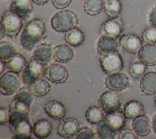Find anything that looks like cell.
Listing matches in <instances>:
<instances>
[{"instance_id":"cell-29","label":"cell","mask_w":156,"mask_h":139,"mask_svg":"<svg viewBox=\"0 0 156 139\" xmlns=\"http://www.w3.org/2000/svg\"><path fill=\"white\" fill-rule=\"evenodd\" d=\"M16 53V49L13 43L9 41H2L0 43V59L7 62Z\"/></svg>"},{"instance_id":"cell-17","label":"cell","mask_w":156,"mask_h":139,"mask_svg":"<svg viewBox=\"0 0 156 139\" xmlns=\"http://www.w3.org/2000/svg\"><path fill=\"white\" fill-rule=\"evenodd\" d=\"M44 109L50 118L56 120L63 119L66 114L64 104L58 100H49L45 105Z\"/></svg>"},{"instance_id":"cell-34","label":"cell","mask_w":156,"mask_h":139,"mask_svg":"<svg viewBox=\"0 0 156 139\" xmlns=\"http://www.w3.org/2000/svg\"><path fill=\"white\" fill-rule=\"evenodd\" d=\"M116 133L107 125L104 119L98 124L97 133L99 138L102 139H112L114 138Z\"/></svg>"},{"instance_id":"cell-37","label":"cell","mask_w":156,"mask_h":139,"mask_svg":"<svg viewBox=\"0 0 156 139\" xmlns=\"http://www.w3.org/2000/svg\"><path fill=\"white\" fill-rule=\"evenodd\" d=\"M137 136L133 130L129 129H122L119 131L118 138L119 139H137Z\"/></svg>"},{"instance_id":"cell-1","label":"cell","mask_w":156,"mask_h":139,"mask_svg":"<svg viewBox=\"0 0 156 139\" xmlns=\"http://www.w3.org/2000/svg\"><path fill=\"white\" fill-rule=\"evenodd\" d=\"M45 31V20L39 18L32 19L26 24L21 33V45L27 50H32L41 40Z\"/></svg>"},{"instance_id":"cell-31","label":"cell","mask_w":156,"mask_h":139,"mask_svg":"<svg viewBox=\"0 0 156 139\" xmlns=\"http://www.w3.org/2000/svg\"><path fill=\"white\" fill-rule=\"evenodd\" d=\"M84 10L89 15H98L104 7V0H85Z\"/></svg>"},{"instance_id":"cell-28","label":"cell","mask_w":156,"mask_h":139,"mask_svg":"<svg viewBox=\"0 0 156 139\" xmlns=\"http://www.w3.org/2000/svg\"><path fill=\"white\" fill-rule=\"evenodd\" d=\"M106 15L110 18L118 17L122 9L119 0H104V7Z\"/></svg>"},{"instance_id":"cell-22","label":"cell","mask_w":156,"mask_h":139,"mask_svg":"<svg viewBox=\"0 0 156 139\" xmlns=\"http://www.w3.org/2000/svg\"><path fill=\"white\" fill-rule=\"evenodd\" d=\"M73 57L72 48L66 44L57 45L53 50V58L58 62L66 63Z\"/></svg>"},{"instance_id":"cell-24","label":"cell","mask_w":156,"mask_h":139,"mask_svg":"<svg viewBox=\"0 0 156 139\" xmlns=\"http://www.w3.org/2000/svg\"><path fill=\"white\" fill-rule=\"evenodd\" d=\"M52 132V124L46 119L38 120L32 126V132L38 138H46Z\"/></svg>"},{"instance_id":"cell-7","label":"cell","mask_w":156,"mask_h":139,"mask_svg":"<svg viewBox=\"0 0 156 139\" xmlns=\"http://www.w3.org/2000/svg\"><path fill=\"white\" fill-rule=\"evenodd\" d=\"M44 70V66L33 58L23 70L21 80L26 85H32L42 77Z\"/></svg>"},{"instance_id":"cell-15","label":"cell","mask_w":156,"mask_h":139,"mask_svg":"<svg viewBox=\"0 0 156 139\" xmlns=\"http://www.w3.org/2000/svg\"><path fill=\"white\" fill-rule=\"evenodd\" d=\"M132 126L133 130L138 136L145 137L150 133L152 123L147 116L142 114L133 119Z\"/></svg>"},{"instance_id":"cell-4","label":"cell","mask_w":156,"mask_h":139,"mask_svg":"<svg viewBox=\"0 0 156 139\" xmlns=\"http://www.w3.org/2000/svg\"><path fill=\"white\" fill-rule=\"evenodd\" d=\"M99 62L102 70L108 75L121 72L124 67L122 57L118 51L101 54Z\"/></svg>"},{"instance_id":"cell-23","label":"cell","mask_w":156,"mask_h":139,"mask_svg":"<svg viewBox=\"0 0 156 139\" xmlns=\"http://www.w3.org/2000/svg\"><path fill=\"white\" fill-rule=\"evenodd\" d=\"M123 113L126 118L134 119L143 114L144 107L141 102L138 100H131L126 103Z\"/></svg>"},{"instance_id":"cell-16","label":"cell","mask_w":156,"mask_h":139,"mask_svg":"<svg viewBox=\"0 0 156 139\" xmlns=\"http://www.w3.org/2000/svg\"><path fill=\"white\" fill-rule=\"evenodd\" d=\"M126 118L123 111L119 109L116 111L107 113L105 116L104 120L113 130L117 132L124 127Z\"/></svg>"},{"instance_id":"cell-9","label":"cell","mask_w":156,"mask_h":139,"mask_svg":"<svg viewBox=\"0 0 156 139\" xmlns=\"http://www.w3.org/2000/svg\"><path fill=\"white\" fill-rule=\"evenodd\" d=\"M45 77L50 81L61 84L65 83L69 76L66 68L60 64H52L49 66L44 70Z\"/></svg>"},{"instance_id":"cell-27","label":"cell","mask_w":156,"mask_h":139,"mask_svg":"<svg viewBox=\"0 0 156 139\" xmlns=\"http://www.w3.org/2000/svg\"><path fill=\"white\" fill-rule=\"evenodd\" d=\"M104 113L99 106H90L85 111V118L90 124H97L104 119L105 115Z\"/></svg>"},{"instance_id":"cell-8","label":"cell","mask_w":156,"mask_h":139,"mask_svg":"<svg viewBox=\"0 0 156 139\" xmlns=\"http://www.w3.org/2000/svg\"><path fill=\"white\" fill-rule=\"evenodd\" d=\"M124 31V23L121 17H116L110 18L104 21L101 26V36L117 39L122 34Z\"/></svg>"},{"instance_id":"cell-25","label":"cell","mask_w":156,"mask_h":139,"mask_svg":"<svg viewBox=\"0 0 156 139\" xmlns=\"http://www.w3.org/2000/svg\"><path fill=\"white\" fill-rule=\"evenodd\" d=\"M65 40L68 45L76 47L84 42L85 34L80 28L76 26L66 32Z\"/></svg>"},{"instance_id":"cell-44","label":"cell","mask_w":156,"mask_h":139,"mask_svg":"<svg viewBox=\"0 0 156 139\" xmlns=\"http://www.w3.org/2000/svg\"><path fill=\"white\" fill-rule=\"evenodd\" d=\"M5 35V32L3 27L1 25H0V39L1 40L2 39Z\"/></svg>"},{"instance_id":"cell-41","label":"cell","mask_w":156,"mask_h":139,"mask_svg":"<svg viewBox=\"0 0 156 139\" xmlns=\"http://www.w3.org/2000/svg\"><path fill=\"white\" fill-rule=\"evenodd\" d=\"M6 69H7V66H6L5 62L1 61V62H0V73H1V75L4 72L5 70Z\"/></svg>"},{"instance_id":"cell-10","label":"cell","mask_w":156,"mask_h":139,"mask_svg":"<svg viewBox=\"0 0 156 139\" xmlns=\"http://www.w3.org/2000/svg\"><path fill=\"white\" fill-rule=\"evenodd\" d=\"M105 82L108 89L118 92L128 87L130 80L125 73L119 72L108 74L105 78Z\"/></svg>"},{"instance_id":"cell-13","label":"cell","mask_w":156,"mask_h":139,"mask_svg":"<svg viewBox=\"0 0 156 139\" xmlns=\"http://www.w3.org/2000/svg\"><path fill=\"white\" fill-rule=\"evenodd\" d=\"M32 0H12L10 10L23 20H27L33 12Z\"/></svg>"},{"instance_id":"cell-2","label":"cell","mask_w":156,"mask_h":139,"mask_svg":"<svg viewBox=\"0 0 156 139\" xmlns=\"http://www.w3.org/2000/svg\"><path fill=\"white\" fill-rule=\"evenodd\" d=\"M78 17L75 12L70 10H60L51 18L52 28L57 32L66 33L78 24Z\"/></svg>"},{"instance_id":"cell-14","label":"cell","mask_w":156,"mask_h":139,"mask_svg":"<svg viewBox=\"0 0 156 139\" xmlns=\"http://www.w3.org/2000/svg\"><path fill=\"white\" fill-rule=\"evenodd\" d=\"M138 59L147 66L156 64V45L146 43L142 45L138 52Z\"/></svg>"},{"instance_id":"cell-21","label":"cell","mask_w":156,"mask_h":139,"mask_svg":"<svg viewBox=\"0 0 156 139\" xmlns=\"http://www.w3.org/2000/svg\"><path fill=\"white\" fill-rule=\"evenodd\" d=\"M53 56V49L48 43H41L34 51L32 58L43 66L49 62Z\"/></svg>"},{"instance_id":"cell-30","label":"cell","mask_w":156,"mask_h":139,"mask_svg":"<svg viewBox=\"0 0 156 139\" xmlns=\"http://www.w3.org/2000/svg\"><path fill=\"white\" fill-rule=\"evenodd\" d=\"M33 93L27 87L20 88L16 93L14 100L30 107L33 101Z\"/></svg>"},{"instance_id":"cell-20","label":"cell","mask_w":156,"mask_h":139,"mask_svg":"<svg viewBox=\"0 0 156 139\" xmlns=\"http://www.w3.org/2000/svg\"><path fill=\"white\" fill-rule=\"evenodd\" d=\"M10 129L13 134V138L17 139H28L31 137L32 127L28 118L24 119Z\"/></svg>"},{"instance_id":"cell-36","label":"cell","mask_w":156,"mask_h":139,"mask_svg":"<svg viewBox=\"0 0 156 139\" xmlns=\"http://www.w3.org/2000/svg\"><path fill=\"white\" fill-rule=\"evenodd\" d=\"M76 136L77 139H93L95 134L91 128L85 126L79 129Z\"/></svg>"},{"instance_id":"cell-32","label":"cell","mask_w":156,"mask_h":139,"mask_svg":"<svg viewBox=\"0 0 156 139\" xmlns=\"http://www.w3.org/2000/svg\"><path fill=\"white\" fill-rule=\"evenodd\" d=\"M51 89V85L46 80L40 78L32 85L31 91L36 97L43 96L48 93Z\"/></svg>"},{"instance_id":"cell-11","label":"cell","mask_w":156,"mask_h":139,"mask_svg":"<svg viewBox=\"0 0 156 139\" xmlns=\"http://www.w3.org/2000/svg\"><path fill=\"white\" fill-rule=\"evenodd\" d=\"M119 45L127 52L135 54L143 45V41L136 34L133 33L122 35L119 39Z\"/></svg>"},{"instance_id":"cell-19","label":"cell","mask_w":156,"mask_h":139,"mask_svg":"<svg viewBox=\"0 0 156 139\" xmlns=\"http://www.w3.org/2000/svg\"><path fill=\"white\" fill-rule=\"evenodd\" d=\"M119 42L117 39L101 36L97 43V50L99 55L118 51Z\"/></svg>"},{"instance_id":"cell-35","label":"cell","mask_w":156,"mask_h":139,"mask_svg":"<svg viewBox=\"0 0 156 139\" xmlns=\"http://www.w3.org/2000/svg\"><path fill=\"white\" fill-rule=\"evenodd\" d=\"M143 40L148 43H156V28L149 26L145 28L142 32Z\"/></svg>"},{"instance_id":"cell-45","label":"cell","mask_w":156,"mask_h":139,"mask_svg":"<svg viewBox=\"0 0 156 139\" xmlns=\"http://www.w3.org/2000/svg\"><path fill=\"white\" fill-rule=\"evenodd\" d=\"M154 103H155V105H156V96L155 97V98H154Z\"/></svg>"},{"instance_id":"cell-6","label":"cell","mask_w":156,"mask_h":139,"mask_svg":"<svg viewBox=\"0 0 156 139\" xmlns=\"http://www.w3.org/2000/svg\"><path fill=\"white\" fill-rule=\"evenodd\" d=\"M99 106L107 114L120 108L121 100L118 91L108 90L101 94L98 100Z\"/></svg>"},{"instance_id":"cell-42","label":"cell","mask_w":156,"mask_h":139,"mask_svg":"<svg viewBox=\"0 0 156 139\" xmlns=\"http://www.w3.org/2000/svg\"><path fill=\"white\" fill-rule=\"evenodd\" d=\"M151 123H152V130L154 132V133H156V114L152 118V120Z\"/></svg>"},{"instance_id":"cell-3","label":"cell","mask_w":156,"mask_h":139,"mask_svg":"<svg viewBox=\"0 0 156 139\" xmlns=\"http://www.w3.org/2000/svg\"><path fill=\"white\" fill-rule=\"evenodd\" d=\"M23 19L11 10L5 11L1 18V24L5 34L13 39H16L23 28Z\"/></svg>"},{"instance_id":"cell-12","label":"cell","mask_w":156,"mask_h":139,"mask_svg":"<svg viewBox=\"0 0 156 139\" xmlns=\"http://www.w3.org/2000/svg\"><path fill=\"white\" fill-rule=\"evenodd\" d=\"M79 129V121L74 118L64 119L58 126L57 133L63 138H70L75 136Z\"/></svg>"},{"instance_id":"cell-26","label":"cell","mask_w":156,"mask_h":139,"mask_svg":"<svg viewBox=\"0 0 156 139\" xmlns=\"http://www.w3.org/2000/svg\"><path fill=\"white\" fill-rule=\"evenodd\" d=\"M5 63L7 69L18 73L23 72L27 65L25 58L18 53H15V54Z\"/></svg>"},{"instance_id":"cell-5","label":"cell","mask_w":156,"mask_h":139,"mask_svg":"<svg viewBox=\"0 0 156 139\" xmlns=\"http://www.w3.org/2000/svg\"><path fill=\"white\" fill-rule=\"evenodd\" d=\"M21 78L18 73L9 70L0 77V91L4 96H10L17 92L21 86Z\"/></svg>"},{"instance_id":"cell-18","label":"cell","mask_w":156,"mask_h":139,"mask_svg":"<svg viewBox=\"0 0 156 139\" xmlns=\"http://www.w3.org/2000/svg\"><path fill=\"white\" fill-rule=\"evenodd\" d=\"M140 87L141 91L146 95L156 93V72H146L140 78Z\"/></svg>"},{"instance_id":"cell-40","label":"cell","mask_w":156,"mask_h":139,"mask_svg":"<svg viewBox=\"0 0 156 139\" xmlns=\"http://www.w3.org/2000/svg\"><path fill=\"white\" fill-rule=\"evenodd\" d=\"M148 22L151 26L156 28V6L153 7L149 12Z\"/></svg>"},{"instance_id":"cell-43","label":"cell","mask_w":156,"mask_h":139,"mask_svg":"<svg viewBox=\"0 0 156 139\" xmlns=\"http://www.w3.org/2000/svg\"><path fill=\"white\" fill-rule=\"evenodd\" d=\"M33 3L37 4V5H43L46 3H47L49 0H32Z\"/></svg>"},{"instance_id":"cell-33","label":"cell","mask_w":156,"mask_h":139,"mask_svg":"<svg viewBox=\"0 0 156 139\" xmlns=\"http://www.w3.org/2000/svg\"><path fill=\"white\" fill-rule=\"evenodd\" d=\"M147 66L139 61H135L130 63L129 67V72L130 76L135 79L141 78L146 73Z\"/></svg>"},{"instance_id":"cell-38","label":"cell","mask_w":156,"mask_h":139,"mask_svg":"<svg viewBox=\"0 0 156 139\" xmlns=\"http://www.w3.org/2000/svg\"><path fill=\"white\" fill-rule=\"evenodd\" d=\"M9 110L7 108L5 107L0 108V123L1 125L9 122Z\"/></svg>"},{"instance_id":"cell-39","label":"cell","mask_w":156,"mask_h":139,"mask_svg":"<svg viewBox=\"0 0 156 139\" xmlns=\"http://www.w3.org/2000/svg\"><path fill=\"white\" fill-rule=\"evenodd\" d=\"M72 0H52V4L57 9H63L68 7Z\"/></svg>"}]
</instances>
